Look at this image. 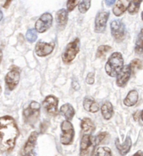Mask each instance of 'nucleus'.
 I'll return each instance as SVG.
<instances>
[{
	"mask_svg": "<svg viewBox=\"0 0 143 156\" xmlns=\"http://www.w3.org/2000/svg\"><path fill=\"white\" fill-rule=\"evenodd\" d=\"M19 131L14 119L6 115L0 118V151L10 152L15 146Z\"/></svg>",
	"mask_w": 143,
	"mask_h": 156,
	"instance_id": "nucleus-1",
	"label": "nucleus"
},
{
	"mask_svg": "<svg viewBox=\"0 0 143 156\" xmlns=\"http://www.w3.org/2000/svg\"><path fill=\"white\" fill-rule=\"evenodd\" d=\"M123 64L124 59L122 54L119 52L113 53L105 64V72L111 77L116 76L123 67Z\"/></svg>",
	"mask_w": 143,
	"mask_h": 156,
	"instance_id": "nucleus-2",
	"label": "nucleus"
},
{
	"mask_svg": "<svg viewBox=\"0 0 143 156\" xmlns=\"http://www.w3.org/2000/svg\"><path fill=\"white\" fill-rule=\"evenodd\" d=\"M40 114V105L36 101H32L26 108H24L23 115L26 124L34 125L37 122Z\"/></svg>",
	"mask_w": 143,
	"mask_h": 156,
	"instance_id": "nucleus-3",
	"label": "nucleus"
},
{
	"mask_svg": "<svg viewBox=\"0 0 143 156\" xmlns=\"http://www.w3.org/2000/svg\"><path fill=\"white\" fill-rule=\"evenodd\" d=\"M79 51V38H75V40L68 44L66 48L62 54V59L65 64L71 63L75 59V58Z\"/></svg>",
	"mask_w": 143,
	"mask_h": 156,
	"instance_id": "nucleus-4",
	"label": "nucleus"
},
{
	"mask_svg": "<svg viewBox=\"0 0 143 156\" xmlns=\"http://www.w3.org/2000/svg\"><path fill=\"white\" fill-rule=\"evenodd\" d=\"M61 130L62 134L61 136V142L64 145H68L73 142L75 130L70 120H65L62 122L61 124Z\"/></svg>",
	"mask_w": 143,
	"mask_h": 156,
	"instance_id": "nucleus-5",
	"label": "nucleus"
},
{
	"mask_svg": "<svg viewBox=\"0 0 143 156\" xmlns=\"http://www.w3.org/2000/svg\"><path fill=\"white\" fill-rule=\"evenodd\" d=\"M95 145V138L90 134H85L80 141V155L93 154V150Z\"/></svg>",
	"mask_w": 143,
	"mask_h": 156,
	"instance_id": "nucleus-6",
	"label": "nucleus"
},
{
	"mask_svg": "<svg viewBox=\"0 0 143 156\" xmlns=\"http://www.w3.org/2000/svg\"><path fill=\"white\" fill-rule=\"evenodd\" d=\"M52 22H53V17L50 13H43L35 23V30L38 33H45L50 28Z\"/></svg>",
	"mask_w": 143,
	"mask_h": 156,
	"instance_id": "nucleus-7",
	"label": "nucleus"
},
{
	"mask_svg": "<svg viewBox=\"0 0 143 156\" xmlns=\"http://www.w3.org/2000/svg\"><path fill=\"white\" fill-rule=\"evenodd\" d=\"M111 30L112 36L118 42H121L125 38L126 29L121 20H113L111 23Z\"/></svg>",
	"mask_w": 143,
	"mask_h": 156,
	"instance_id": "nucleus-8",
	"label": "nucleus"
},
{
	"mask_svg": "<svg viewBox=\"0 0 143 156\" xmlns=\"http://www.w3.org/2000/svg\"><path fill=\"white\" fill-rule=\"evenodd\" d=\"M20 80V71L18 68H12L5 77L6 86L9 90H13Z\"/></svg>",
	"mask_w": 143,
	"mask_h": 156,
	"instance_id": "nucleus-9",
	"label": "nucleus"
},
{
	"mask_svg": "<svg viewBox=\"0 0 143 156\" xmlns=\"http://www.w3.org/2000/svg\"><path fill=\"white\" fill-rule=\"evenodd\" d=\"M109 19L108 12H101L95 18V31L96 33H103L105 31L107 20Z\"/></svg>",
	"mask_w": 143,
	"mask_h": 156,
	"instance_id": "nucleus-10",
	"label": "nucleus"
},
{
	"mask_svg": "<svg viewBox=\"0 0 143 156\" xmlns=\"http://www.w3.org/2000/svg\"><path fill=\"white\" fill-rule=\"evenodd\" d=\"M54 48V43L47 44L44 42H38L35 46V53L39 57H45L50 54Z\"/></svg>",
	"mask_w": 143,
	"mask_h": 156,
	"instance_id": "nucleus-11",
	"label": "nucleus"
},
{
	"mask_svg": "<svg viewBox=\"0 0 143 156\" xmlns=\"http://www.w3.org/2000/svg\"><path fill=\"white\" fill-rule=\"evenodd\" d=\"M130 74H131V69H130V65H125L122 67L121 71L117 74V79H116V84L119 87H124L130 80Z\"/></svg>",
	"mask_w": 143,
	"mask_h": 156,
	"instance_id": "nucleus-12",
	"label": "nucleus"
},
{
	"mask_svg": "<svg viewBox=\"0 0 143 156\" xmlns=\"http://www.w3.org/2000/svg\"><path fill=\"white\" fill-rule=\"evenodd\" d=\"M58 99L54 95L47 96L43 102V106L50 115H54L58 110Z\"/></svg>",
	"mask_w": 143,
	"mask_h": 156,
	"instance_id": "nucleus-13",
	"label": "nucleus"
},
{
	"mask_svg": "<svg viewBox=\"0 0 143 156\" xmlns=\"http://www.w3.org/2000/svg\"><path fill=\"white\" fill-rule=\"evenodd\" d=\"M37 138H38V133L37 132L31 133L30 136H29L27 142H26L25 145L23 149L22 154H24V155H32L33 154V151H34V149H35Z\"/></svg>",
	"mask_w": 143,
	"mask_h": 156,
	"instance_id": "nucleus-14",
	"label": "nucleus"
},
{
	"mask_svg": "<svg viewBox=\"0 0 143 156\" xmlns=\"http://www.w3.org/2000/svg\"><path fill=\"white\" fill-rule=\"evenodd\" d=\"M129 4H130V0H118L113 9V13L116 16H121L125 13V11L128 9Z\"/></svg>",
	"mask_w": 143,
	"mask_h": 156,
	"instance_id": "nucleus-15",
	"label": "nucleus"
},
{
	"mask_svg": "<svg viewBox=\"0 0 143 156\" xmlns=\"http://www.w3.org/2000/svg\"><path fill=\"white\" fill-rule=\"evenodd\" d=\"M56 22L60 29H63L65 27L68 22V12L66 9H62L58 11L56 14Z\"/></svg>",
	"mask_w": 143,
	"mask_h": 156,
	"instance_id": "nucleus-16",
	"label": "nucleus"
},
{
	"mask_svg": "<svg viewBox=\"0 0 143 156\" xmlns=\"http://www.w3.org/2000/svg\"><path fill=\"white\" fill-rule=\"evenodd\" d=\"M116 146L119 150V152L121 154H127L130 150L131 147V140L130 137H127L126 140H125L124 144H121L119 142V140H116Z\"/></svg>",
	"mask_w": 143,
	"mask_h": 156,
	"instance_id": "nucleus-17",
	"label": "nucleus"
},
{
	"mask_svg": "<svg viewBox=\"0 0 143 156\" xmlns=\"http://www.w3.org/2000/svg\"><path fill=\"white\" fill-rule=\"evenodd\" d=\"M83 105H84L85 109L87 110V111L90 112V113H96L100 109L98 104L91 98H86L84 99Z\"/></svg>",
	"mask_w": 143,
	"mask_h": 156,
	"instance_id": "nucleus-18",
	"label": "nucleus"
},
{
	"mask_svg": "<svg viewBox=\"0 0 143 156\" xmlns=\"http://www.w3.org/2000/svg\"><path fill=\"white\" fill-rule=\"evenodd\" d=\"M80 126H81L83 132L86 134H91L95 129V124H93L92 120L89 118L83 119L82 120H81Z\"/></svg>",
	"mask_w": 143,
	"mask_h": 156,
	"instance_id": "nucleus-19",
	"label": "nucleus"
},
{
	"mask_svg": "<svg viewBox=\"0 0 143 156\" xmlns=\"http://www.w3.org/2000/svg\"><path fill=\"white\" fill-rule=\"evenodd\" d=\"M101 113L103 115V118L108 120L112 117V115L114 114V110H113V106L111 103L106 101L101 106Z\"/></svg>",
	"mask_w": 143,
	"mask_h": 156,
	"instance_id": "nucleus-20",
	"label": "nucleus"
},
{
	"mask_svg": "<svg viewBox=\"0 0 143 156\" xmlns=\"http://www.w3.org/2000/svg\"><path fill=\"white\" fill-rule=\"evenodd\" d=\"M61 114L64 115L67 120H71L73 119L74 115H75V109L72 107V105H70V104H65L61 108Z\"/></svg>",
	"mask_w": 143,
	"mask_h": 156,
	"instance_id": "nucleus-21",
	"label": "nucleus"
},
{
	"mask_svg": "<svg viewBox=\"0 0 143 156\" xmlns=\"http://www.w3.org/2000/svg\"><path fill=\"white\" fill-rule=\"evenodd\" d=\"M138 101V93L137 90H131L128 93L127 98L124 99V104L127 106H133Z\"/></svg>",
	"mask_w": 143,
	"mask_h": 156,
	"instance_id": "nucleus-22",
	"label": "nucleus"
},
{
	"mask_svg": "<svg viewBox=\"0 0 143 156\" xmlns=\"http://www.w3.org/2000/svg\"><path fill=\"white\" fill-rule=\"evenodd\" d=\"M142 0H131L128 7V12L130 14H135L138 12Z\"/></svg>",
	"mask_w": 143,
	"mask_h": 156,
	"instance_id": "nucleus-23",
	"label": "nucleus"
},
{
	"mask_svg": "<svg viewBox=\"0 0 143 156\" xmlns=\"http://www.w3.org/2000/svg\"><path fill=\"white\" fill-rule=\"evenodd\" d=\"M135 50H136V53H137V54H143V29H141L140 34L137 38Z\"/></svg>",
	"mask_w": 143,
	"mask_h": 156,
	"instance_id": "nucleus-24",
	"label": "nucleus"
},
{
	"mask_svg": "<svg viewBox=\"0 0 143 156\" xmlns=\"http://www.w3.org/2000/svg\"><path fill=\"white\" fill-rule=\"evenodd\" d=\"M94 155H111V150L107 148V147H101V148H97L96 150L93 152Z\"/></svg>",
	"mask_w": 143,
	"mask_h": 156,
	"instance_id": "nucleus-25",
	"label": "nucleus"
},
{
	"mask_svg": "<svg viewBox=\"0 0 143 156\" xmlns=\"http://www.w3.org/2000/svg\"><path fill=\"white\" fill-rule=\"evenodd\" d=\"M91 4V0H83L79 5V11L81 13H86Z\"/></svg>",
	"mask_w": 143,
	"mask_h": 156,
	"instance_id": "nucleus-26",
	"label": "nucleus"
},
{
	"mask_svg": "<svg viewBox=\"0 0 143 156\" xmlns=\"http://www.w3.org/2000/svg\"><path fill=\"white\" fill-rule=\"evenodd\" d=\"M111 49V47H110V46H107V45H101V46H100L98 48V49H97V52H96V57H103V56L107 54Z\"/></svg>",
	"mask_w": 143,
	"mask_h": 156,
	"instance_id": "nucleus-27",
	"label": "nucleus"
},
{
	"mask_svg": "<svg viewBox=\"0 0 143 156\" xmlns=\"http://www.w3.org/2000/svg\"><path fill=\"white\" fill-rule=\"evenodd\" d=\"M131 69V72H135L137 69H141L143 67L142 62L140 59H134L130 62V64H129Z\"/></svg>",
	"mask_w": 143,
	"mask_h": 156,
	"instance_id": "nucleus-28",
	"label": "nucleus"
},
{
	"mask_svg": "<svg viewBox=\"0 0 143 156\" xmlns=\"http://www.w3.org/2000/svg\"><path fill=\"white\" fill-rule=\"evenodd\" d=\"M26 38L29 43H33V42L36 41L37 39V34L35 29H29L27 33H26Z\"/></svg>",
	"mask_w": 143,
	"mask_h": 156,
	"instance_id": "nucleus-29",
	"label": "nucleus"
},
{
	"mask_svg": "<svg viewBox=\"0 0 143 156\" xmlns=\"http://www.w3.org/2000/svg\"><path fill=\"white\" fill-rule=\"evenodd\" d=\"M79 0H68L66 3L67 10L68 11H73L75 9V8L78 5Z\"/></svg>",
	"mask_w": 143,
	"mask_h": 156,
	"instance_id": "nucleus-30",
	"label": "nucleus"
},
{
	"mask_svg": "<svg viewBox=\"0 0 143 156\" xmlns=\"http://www.w3.org/2000/svg\"><path fill=\"white\" fill-rule=\"evenodd\" d=\"M106 135H107V133H105H105H101V134H99L95 138V145L101 143L102 141L105 140V138L106 137Z\"/></svg>",
	"mask_w": 143,
	"mask_h": 156,
	"instance_id": "nucleus-31",
	"label": "nucleus"
},
{
	"mask_svg": "<svg viewBox=\"0 0 143 156\" xmlns=\"http://www.w3.org/2000/svg\"><path fill=\"white\" fill-rule=\"evenodd\" d=\"M86 81L88 84H93L94 82H95V75H94V73H88V75L86 77Z\"/></svg>",
	"mask_w": 143,
	"mask_h": 156,
	"instance_id": "nucleus-32",
	"label": "nucleus"
},
{
	"mask_svg": "<svg viewBox=\"0 0 143 156\" xmlns=\"http://www.w3.org/2000/svg\"><path fill=\"white\" fill-rule=\"evenodd\" d=\"M105 4H106V6L111 7L114 4L115 2H116V0H105Z\"/></svg>",
	"mask_w": 143,
	"mask_h": 156,
	"instance_id": "nucleus-33",
	"label": "nucleus"
},
{
	"mask_svg": "<svg viewBox=\"0 0 143 156\" xmlns=\"http://www.w3.org/2000/svg\"><path fill=\"white\" fill-rule=\"evenodd\" d=\"M72 85H73V88L75 89V90H78V89H79V83H78L77 81H75H75H73V83H72Z\"/></svg>",
	"mask_w": 143,
	"mask_h": 156,
	"instance_id": "nucleus-34",
	"label": "nucleus"
},
{
	"mask_svg": "<svg viewBox=\"0 0 143 156\" xmlns=\"http://www.w3.org/2000/svg\"><path fill=\"white\" fill-rule=\"evenodd\" d=\"M11 2H12V0H6V2H5V3L3 4V7L5 8V9H7L8 7L9 6L10 3H11Z\"/></svg>",
	"mask_w": 143,
	"mask_h": 156,
	"instance_id": "nucleus-35",
	"label": "nucleus"
},
{
	"mask_svg": "<svg viewBox=\"0 0 143 156\" xmlns=\"http://www.w3.org/2000/svg\"><path fill=\"white\" fill-rule=\"evenodd\" d=\"M138 154L143 155V152H141V151H138V152H137V153L135 154V155H138Z\"/></svg>",
	"mask_w": 143,
	"mask_h": 156,
	"instance_id": "nucleus-36",
	"label": "nucleus"
},
{
	"mask_svg": "<svg viewBox=\"0 0 143 156\" xmlns=\"http://www.w3.org/2000/svg\"><path fill=\"white\" fill-rule=\"evenodd\" d=\"M2 57H3V53H2L1 49H0V63H1V61H2Z\"/></svg>",
	"mask_w": 143,
	"mask_h": 156,
	"instance_id": "nucleus-37",
	"label": "nucleus"
},
{
	"mask_svg": "<svg viewBox=\"0 0 143 156\" xmlns=\"http://www.w3.org/2000/svg\"><path fill=\"white\" fill-rule=\"evenodd\" d=\"M2 19H3V12L0 10V21L2 20Z\"/></svg>",
	"mask_w": 143,
	"mask_h": 156,
	"instance_id": "nucleus-38",
	"label": "nucleus"
},
{
	"mask_svg": "<svg viewBox=\"0 0 143 156\" xmlns=\"http://www.w3.org/2000/svg\"><path fill=\"white\" fill-rule=\"evenodd\" d=\"M141 119H142L143 121V110L141 111Z\"/></svg>",
	"mask_w": 143,
	"mask_h": 156,
	"instance_id": "nucleus-39",
	"label": "nucleus"
},
{
	"mask_svg": "<svg viewBox=\"0 0 143 156\" xmlns=\"http://www.w3.org/2000/svg\"><path fill=\"white\" fill-rule=\"evenodd\" d=\"M141 19H142V20H143V12H142V13H141Z\"/></svg>",
	"mask_w": 143,
	"mask_h": 156,
	"instance_id": "nucleus-40",
	"label": "nucleus"
},
{
	"mask_svg": "<svg viewBox=\"0 0 143 156\" xmlns=\"http://www.w3.org/2000/svg\"><path fill=\"white\" fill-rule=\"evenodd\" d=\"M0 93H1V86H0Z\"/></svg>",
	"mask_w": 143,
	"mask_h": 156,
	"instance_id": "nucleus-41",
	"label": "nucleus"
}]
</instances>
